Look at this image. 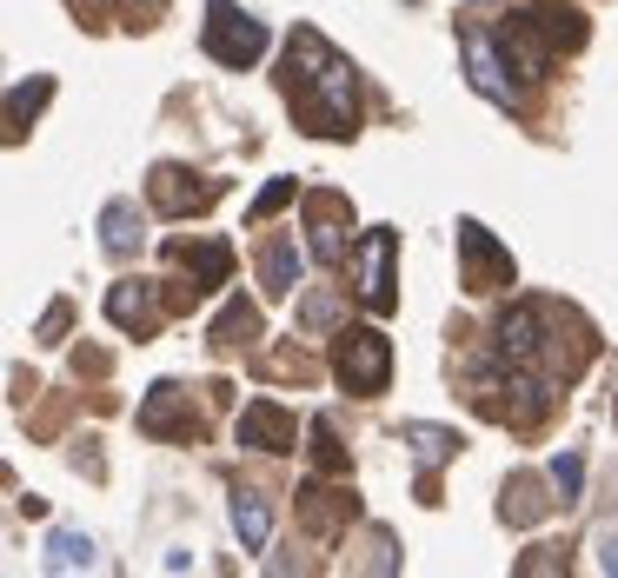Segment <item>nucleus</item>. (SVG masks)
Segmentation results:
<instances>
[{
  "label": "nucleus",
  "instance_id": "obj_21",
  "mask_svg": "<svg viewBox=\"0 0 618 578\" xmlns=\"http://www.w3.org/2000/svg\"><path fill=\"white\" fill-rule=\"evenodd\" d=\"M546 506H559V499H546L533 473H513V479H506V506H499V513H506L513 526H533V519H539Z\"/></svg>",
  "mask_w": 618,
  "mask_h": 578
},
{
  "label": "nucleus",
  "instance_id": "obj_33",
  "mask_svg": "<svg viewBox=\"0 0 618 578\" xmlns=\"http://www.w3.org/2000/svg\"><path fill=\"white\" fill-rule=\"evenodd\" d=\"M612 419H618V399H612Z\"/></svg>",
  "mask_w": 618,
  "mask_h": 578
},
{
  "label": "nucleus",
  "instance_id": "obj_25",
  "mask_svg": "<svg viewBox=\"0 0 618 578\" xmlns=\"http://www.w3.org/2000/svg\"><path fill=\"white\" fill-rule=\"evenodd\" d=\"M313 473L320 479H346L353 466H346V446H340V433H333V419H313Z\"/></svg>",
  "mask_w": 618,
  "mask_h": 578
},
{
  "label": "nucleus",
  "instance_id": "obj_28",
  "mask_svg": "<svg viewBox=\"0 0 618 578\" xmlns=\"http://www.w3.org/2000/svg\"><path fill=\"white\" fill-rule=\"evenodd\" d=\"M293 193H300V180H273V186H266V193H260V200L246 206V220H273V213H280V206H286Z\"/></svg>",
  "mask_w": 618,
  "mask_h": 578
},
{
  "label": "nucleus",
  "instance_id": "obj_13",
  "mask_svg": "<svg viewBox=\"0 0 618 578\" xmlns=\"http://www.w3.org/2000/svg\"><path fill=\"white\" fill-rule=\"evenodd\" d=\"M107 320L120 326V333H153L160 326V293H153V280H120L113 293H107Z\"/></svg>",
  "mask_w": 618,
  "mask_h": 578
},
{
  "label": "nucleus",
  "instance_id": "obj_3",
  "mask_svg": "<svg viewBox=\"0 0 618 578\" xmlns=\"http://www.w3.org/2000/svg\"><path fill=\"white\" fill-rule=\"evenodd\" d=\"M453 233H459V286H466V293H506V286L519 280L513 253H506L479 220H459Z\"/></svg>",
  "mask_w": 618,
  "mask_h": 578
},
{
  "label": "nucleus",
  "instance_id": "obj_18",
  "mask_svg": "<svg viewBox=\"0 0 618 578\" xmlns=\"http://www.w3.org/2000/svg\"><path fill=\"white\" fill-rule=\"evenodd\" d=\"M100 240H107V253H133L140 246V206L133 200H107L100 206Z\"/></svg>",
  "mask_w": 618,
  "mask_h": 578
},
{
  "label": "nucleus",
  "instance_id": "obj_31",
  "mask_svg": "<svg viewBox=\"0 0 618 578\" xmlns=\"http://www.w3.org/2000/svg\"><path fill=\"white\" fill-rule=\"evenodd\" d=\"M599 566H606V572H618V539H599Z\"/></svg>",
  "mask_w": 618,
  "mask_h": 578
},
{
  "label": "nucleus",
  "instance_id": "obj_1",
  "mask_svg": "<svg viewBox=\"0 0 618 578\" xmlns=\"http://www.w3.org/2000/svg\"><path fill=\"white\" fill-rule=\"evenodd\" d=\"M280 93H286V107L306 133H320V140H353L359 133V73L320 27L286 33Z\"/></svg>",
  "mask_w": 618,
  "mask_h": 578
},
{
  "label": "nucleus",
  "instance_id": "obj_16",
  "mask_svg": "<svg viewBox=\"0 0 618 578\" xmlns=\"http://www.w3.org/2000/svg\"><path fill=\"white\" fill-rule=\"evenodd\" d=\"M200 173H186V166H160L153 173V206L160 213H173V220H186V213H200V206H213V193L220 186H193Z\"/></svg>",
  "mask_w": 618,
  "mask_h": 578
},
{
  "label": "nucleus",
  "instance_id": "obj_5",
  "mask_svg": "<svg viewBox=\"0 0 618 578\" xmlns=\"http://www.w3.org/2000/svg\"><path fill=\"white\" fill-rule=\"evenodd\" d=\"M393 226H373L366 240H359V260H353V293H359V306L366 313H393L399 306V293H393Z\"/></svg>",
  "mask_w": 618,
  "mask_h": 578
},
{
  "label": "nucleus",
  "instance_id": "obj_26",
  "mask_svg": "<svg viewBox=\"0 0 618 578\" xmlns=\"http://www.w3.org/2000/svg\"><path fill=\"white\" fill-rule=\"evenodd\" d=\"M546 479H553V493L573 506V499H579V486H586V453H559V459L546 466Z\"/></svg>",
  "mask_w": 618,
  "mask_h": 578
},
{
  "label": "nucleus",
  "instance_id": "obj_15",
  "mask_svg": "<svg viewBox=\"0 0 618 578\" xmlns=\"http://www.w3.org/2000/svg\"><path fill=\"white\" fill-rule=\"evenodd\" d=\"M353 519V493H340V486H300V526L313 533V539H333L340 526Z\"/></svg>",
  "mask_w": 618,
  "mask_h": 578
},
{
  "label": "nucleus",
  "instance_id": "obj_2",
  "mask_svg": "<svg viewBox=\"0 0 618 578\" xmlns=\"http://www.w3.org/2000/svg\"><path fill=\"white\" fill-rule=\"evenodd\" d=\"M333 373H340V386L359 393V399L386 393V386H393V339H386L379 326H346V333L333 339Z\"/></svg>",
  "mask_w": 618,
  "mask_h": 578
},
{
  "label": "nucleus",
  "instance_id": "obj_12",
  "mask_svg": "<svg viewBox=\"0 0 618 578\" xmlns=\"http://www.w3.org/2000/svg\"><path fill=\"white\" fill-rule=\"evenodd\" d=\"M406 446H413V466H419V499L433 506L439 499V466L459 453V433L453 426H433V419H413L406 426Z\"/></svg>",
  "mask_w": 618,
  "mask_h": 578
},
{
  "label": "nucleus",
  "instance_id": "obj_10",
  "mask_svg": "<svg viewBox=\"0 0 618 578\" xmlns=\"http://www.w3.org/2000/svg\"><path fill=\"white\" fill-rule=\"evenodd\" d=\"M233 433H240V446H253V453H293V446H300V419H293L280 399H253Z\"/></svg>",
  "mask_w": 618,
  "mask_h": 578
},
{
  "label": "nucleus",
  "instance_id": "obj_14",
  "mask_svg": "<svg viewBox=\"0 0 618 578\" xmlns=\"http://www.w3.org/2000/svg\"><path fill=\"white\" fill-rule=\"evenodd\" d=\"M166 260H180V266L193 273V293H213V286H226V273H233V246H226V240H200V246L173 240Z\"/></svg>",
  "mask_w": 618,
  "mask_h": 578
},
{
  "label": "nucleus",
  "instance_id": "obj_7",
  "mask_svg": "<svg viewBox=\"0 0 618 578\" xmlns=\"http://www.w3.org/2000/svg\"><path fill=\"white\" fill-rule=\"evenodd\" d=\"M140 433H153V439H180V446H193L200 439V413L186 406V393L173 386V379H160L146 399H140Z\"/></svg>",
  "mask_w": 618,
  "mask_h": 578
},
{
  "label": "nucleus",
  "instance_id": "obj_23",
  "mask_svg": "<svg viewBox=\"0 0 618 578\" xmlns=\"http://www.w3.org/2000/svg\"><path fill=\"white\" fill-rule=\"evenodd\" d=\"M93 539L87 533H53L47 539V572H93Z\"/></svg>",
  "mask_w": 618,
  "mask_h": 578
},
{
  "label": "nucleus",
  "instance_id": "obj_24",
  "mask_svg": "<svg viewBox=\"0 0 618 578\" xmlns=\"http://www.w3.org/2000/svg\"><path fill=\"white\" fill-rule=\"evenodd\" d=\"M40 100H53V80H47V73H40V80H20V87L7 93V140L27 133V113H33Z\"/></svg>",
  "mask_w": 618,
  "mask_h": 578
},
{
  "label": "nucleus",
  "instance_id": "obj_30",
  "mask_svg": "<svg viewBox=\"0 0 618 578\" xmlns=\"http://www.w3.org/2000/svg\"><path fill=\"white\" fill-rule=\"evenodd\" d=\"M519 572H559V546H539L533 559H519Z\"/></svg>",
  "mask_w": 618,
  "mask_h": 578
},
{
  "label": "nucleus",
  "instance_id": "obj_20",
  "mask_svg": "<svg viewBox=\"0 0 618 578\" xmlns=\"http://www.w3.org/2000/svg\"><path fill=\"white\" fill-rule=\"evenodd\" d=\"M206 339H213V346H246V339H260V313H253L246 300H226L220 320L206 326Z\"/></svg>",
  "mask_w": 618,
  "mask_h": 578
},
{
  "label": "nucleus",
  "instance_id": "obj_8",
  "mask_svg": "<svg viewBox=\"0 0 618 578\" xmlns=\"http://www.w3.org/2000/svg\"><path fill=\"white\" fill-rule=\"evenodd\" d=\"M499 53H506L526 80H546V67H553V53H559V47H553V33L539 27V13L526 7V13H513V20L499 27Z\"/></svg>",
  "mask_w": 618,
  "mask_h": 578
},
{
  "label": "nucleus",
  "instance_id": "obj_19",
  "mask_svg": "<svg viewBox=\"0 0 618 578\" xmlns=\"http://www.w3.org/2000/svg\"><path fill=\"white\" fill-rule=\"evenodd\" d=\"M533 13H539V27L553 33V47H586V13L579 7H566V0H533Z\"/></svg>",
  "mask_w": 618,
  "mask_h": 578
},
{
  "label": "nucleus",
  "instance_id": "obj_9",
  "mask_svg": "<svg viewBox=\"0 0 618 578\" xmlns=\"http://www.w3.org/2000/svg\"><path fill=\"white\" fill-rule=\"evenodd\" d=\"M459 47H466V73H473V87L493 100V107H506V113H519V87L506 80V60H499V40H486L479 27H466L459 33Z\"/></svg>",
  "mask_w": 618,
  "mask_h": 578
},
{
  "label": "nucleus",
  "instance_id": "obj_27",
  "mask_svg": "<svg viewBox=\"0 0 618 578\" xmlns=\"http://www.w3.org/2000/svg\"><path fill=\"white\" fill-rule=\"evenodd\" d=\"M67 326H73V300H53V306H47V313L33 320V339H40V346H53V339H60Z\"/></svg>",
  "mask_w": 618,
  "mask_h": 578
},
{
  "label": "nucleus",
  "instance_id": "obj_29",
  "mask_svg": "<svg viewBox=\"0 0 618 578\" xmlns=\"http://www.w3.org/2000/svg\"><path fill=\"white\" fill-rule=\"evenodd\" d=\"M333 313H340V306H333V300H326V293H320V300H306V306H300V320H306V326H333Z\"/></svg>",
  "mask_w": 618,
  "mask_h": 578
},
{
  "label": "nucleus",
  "instance_id": "obj_22",
  "mask_svg": "<svg viewBox=\"0 0 618 578\" xmlns=\"http://www.w3.org/2000/svg\"><path fill=\"white\" fill-rule=\"evenodd\" d=\"M260 280H266V293H273V300H286V293L300 286V246H293V240L266 246V260H260Z\"/></svg>",
  "mask_w": 618,
  "mask_h": 578
},
{
  "label": "nucleus",
  "instance_id": "obj_6",
  "mask_svg": "<svg viewBox=\"0 0 618 578\" xmlns=\"http://www.w3.org/2000/svg\"><path fill=\"white\" fill-rule=\"evenodd\" d=\"M306 233H313V260H320V266H340V260H346V233H353L346 193H333V186L306 193Z\"/></svg>",
  "mask_w": 618,
  "mask_h": 578
},
{
  "label": "nucleus",
  "instance_id": "obj_34",
  "mask_svg": "<svg viewBox=\"0 0 618 578\" xmlns=\"http://www.w3.org/2000/svg\"><path fill=\"white\" fill-rule=\"evenodd\" d=\"M146 7H160V0H146Z\"/></svg>",
  "mask_w": 618,
  "mask_h": 578
},
{
  "label": "nucleus",
  "instance_id": "obj_32",
  "mask_svg": "<svg viewBox=\"0 0 618 578\" xmlns=\"http://www.w3.org/2000/svg\"><path fill=\"white\" fill-rule=\"evenodd\" d=\"M473 7H493V0H473Z\"/></svg>",
  "mask_w": 618,
  "mask_h": 578
},
{
  "label": "nucleus",
  "instance_id": "obj_4",
  "mask_svg": "<svg viewBox=\"0 0 618 578\" xmlns=\"http://www.w3.org/2000/svg\"><path fill=\"white\" fill-rule=\"evenodd\" d=\"M206 53L220 67H253L266 53V27L233 0H206Z\"/></svg>",
  "mask_w": 618,
  "mask_h": 578
},
{
  "label": "nucleus",
  "instance_id": "obj_17",
  "mask_svg": "<svg viewBox=\"0 0 618 578\" xmlns=\"http://www.w3.org/2000/svg\"><path fill=\"white\" fill-rule=\"evenodd\" d=\"M233 533H240V546H246V552H266L273 519H266V499H260L253 486H240V493H233Z\"/></svg>",
  "mask_w": 618,
  "mask_h": 578
},
{
  "label": "nucleus",
  "instance_id": "obj_11",
  "mask_svg": "<svg viewBox=\"0 0 618 578\" xmlns=\"http://www.w3.org/2000/svg\"><path fill=\"white\" fill-rule=\"evenodd\" d=\"M546 320H553L546 306H513V313L499 320V333H493V339H499V359H513V366H539L546 346H553V339H546Z\"/></svg>",
  "mask_w": 618,
  "mask_h": 578
}]
</instances>
